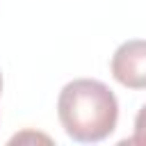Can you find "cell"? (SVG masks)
<instances>
[{
	"label": "cell",
	"mask_w": 146,
	"mask_h": 146,
	"mask_svg": "<svg viewBox=\"0 0 146 146\" xmlns=\"http://www.w3.org/2000/svg\"><path fill=\"white\" fill-rule=\"evenodd\" d=\"M57 116L75 141H100L119 121V103L112 89L98 80L80 78L68 82L57 98Z\"/></svg>",
	"instance_id": "6da1fadb"
},
{
	"label": "cell",
	"mask_w": 146,
	"mask_h": 146,
	"mask_svg": "<svg viewBox=\"0 0 146 146\" xmlns=\"http://www.w3.org/2000/svg\"><path fill=\"white\" fill-rule=\"evenodd\" d=\"M112 75L128 89H146V41L132 39L121 43L112 55Z\"/></svg>",
	"instance_id": "7a4b0ae2"
},
{
	"label": "cell",
	"mask_w": 146,
	"mask_h": 146,
	"mask_svg": "<svg viewBox=\"0 0 146 146\" xmlns=\"http://www.w3.org/2000/svg\"><path fill=\"white\" fill-rule=\"evenodd\" d=\"M130 144H141L146 146V105L139 110L137 119H135V135L128 139Z\"/></svg>",
	"instance_id": "3957f363"
},
{
	"label": "cell",
	"mask_w": 146,
	"mask_h": 146,
	"mask_svg": "<svg viewBox=\"0 0 146 146\" xmlns=\"http://www.w3.org/2000/svg\"><path fill=\"white\" fill-rule=\"evenodd\" d=\"M0 91H2V75H0Z\"/></svg>",
	"instance_id": "277c9868"
}]
</instances>
